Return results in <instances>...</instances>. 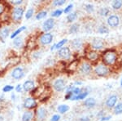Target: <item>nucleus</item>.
<instances>
[{
  "label": "nucleus",
  "mask_w": 122,
  "mask_h": 121,
  "mask_svg": "<svg viewBox=\"0 0 122 121\" xmlns=\"http://www.w3.org/2000/svg\"><path fill=\"white\" fill-rule=\"evenodd\" d=\"M117 55L115 52L109 51L103 53V62L106 65H112L117 61Z\"/></svg>",
  "instance_id": "f257e3e1"
},
{
  "label": "nucleus",
  "mask_w": 122,
  "mask_h": 121,
  "mask_svg": "<svg viewBox=\"0 0 122 121\" xmlns=\"http://www.w3.org/2000/svg\"><path fill=\"white\" fill-rule=\"evenodd\" d=\"M94 74L99 77H106L109 74V69L107 65H104L103 63L99 64L94 68Z\"/></svg>",
  "instance_id": "f03ea898"
},
{
  "label": "nucleus",
  "mask_w": 122,
  "mask_h": 121,
  "mask_svg": "<svg viewBox=\"0 0 122 121\" xmlns=\"http://www.w3.org/2000/svg\"><path fill=\"white\" fill-rule=\"evenodd\" d=\"M24 12H25V10H24L23 7H15L14 9L12 10V12H11V18L14 21H19L20 20H21L22 18Z\"/></svg>",
  "instance_id": "7ed1b4c3"
},
{
  "label": "nucleus",
  "mask_w": 122,
  "mask_h": 121,
  "mask_svg": "<svg viewBox=\"0 0 122 121\" xmlns=\"http://www.w3.org/2000/svg\"><path fill=\"white\" fill-rule=\"evenodd\" d=\"M66 81L64 79H58L53 84V88L56 92H63L66 89Z\"/></svg>",
  "instance_id": "20e7f679"
},
{
  "label": "nucleus",
  "mask_w": 122,
  "mask_h": 121,
  "mask_svg": "<svg viewBox=\"0 0 122 121\" xmlns=\"http://www.w3.org/2000/svg\"><path fill=\"white\" fill-rule=\"evenodd\" d=\"M53 35L51 33H44L39 38V42L42 45H48L53 41Z\"/></svg>",
  "instance_id": "39448f33"
},
{
  "label": "nucleus",
  "mask_w": 122,
  "mask_h": 121,
  "mask_svg": "<svg viewBox=\"0 0 122 121\" xmlns=\"http://www.w3.org/2000/svg\"><path fill=\"white\" fill-rule=\"evenodd\" d=\"M107 23L110 27H117L120 25V17L117 15H111L107 17Z\"/></svg>",
  "instance_id": "423d86ee"
},
{
  "label": "nucleus",
  "mask_w": 122,
  "mask_h": 121,
  "mask_svg": "<svg viewBox=\"0 0 122 121\" xmlns=\"http://www.w3.org/2000/svg\"><path fill=\"white\" fill-rule=\"evenodd\" d=\"M80 73L83 75H89L92 71V65L87 61H85L80 65Z\"/></svg>",
  "instance_id": "0eeeda50"
},
{
  "label": "nucleus",
  "mask_w": 122,
  "mask_h": 121,
  "mask_svg": "<svg viewBox=\"0 0 122 121\" xmlns=\"http://www.w3.org/2000/svg\"><path fill=\"white\" fill-rule=\"evenodd\" d=\"M55 25V20L53 18H49L46 20L42 24V29L45 33H48L50 30L54 28Z\"/></svg>",
  "instance_id": "6e6552de"
},
{
  "label": "nucleus",
  "mask_w": 122,
  "mask_h": 121,
  "mask_svg": "<svg viewBox=\"0 0 122 121\" xmlns=\"http://www.w3.org/2000/svg\"><path fill=\"white\" fill-rule=\"evenodd\" d=\"M104 46H105V43L102 39L96 38V39H94L91 42V47L94 50H100L103 48Z\"/></svg>",
  "instance_id": "1a4fd4ad"
},
{
  "label": "nucleus",
  "mask_w": 122,
  "mask_h": 121,
  "mask_svg": "<svg viewBox=\"0 0 122 121\" xmlns=\"http://www.w3.org/2000/svg\"><path fill=\"white\" fill-rule=\"evenodd\" d=\"M23 106L29 110H32L37 106V102L33 98H27L24 101Z\"/></svg>",
  "instance_id": "9d476101"
},
{
  "label": "nucleus",
  "mask_w": 122,
  "mask_h": 121,
  "mask_svg": "<svg viewBox=\"0 0 122 121\" xmlns=\"http://www.w3.org/2000/svg\"><path fill=\"white\" fill-rule=\"evenodd\" d=\"M58 55L61 58L68 60V59H69L71 57L70 48L68 47H63L62 48H60V50L58 51Z\"/></svg>",
  "instance_id": "9b49d317"
},
{
  "label": "nucleus",
  "mask_w": 122,
  "mask_h": 121,
  "mask_svg": "<svg viewBox=\"0 0 122 121\" xmlns=\"http://www.w3.org/2000/svg\"><path fill=\"white\" fill-rule=\"evenodd\" d=\"M118 100V97L117 95H111L107 98V99L106 100V106L108 109H112L115 107V106L117 103Z\"/></svg>",
  "instance_id": "f8f14e48"
},
{
  "label": "nucleus",
  "mask_w": 122,
  "mask_h": 121,
  "mask_svg": "<svg viewBox=\"0 0 122 121\" xmlns=\"http://www.w3.org/2000/svg\"><path fill=\"white\" fill-rule=\"evenodd\" d=\"M25 75L24 70L21 67H15V68L11 71V77L15 79H22Z\"/></svg>",
  "instance_id": "ddd939ff"
},
{
  "label": "nucleus",
  "mask_w": 122,
  "mask_h": 121,
  "mask_svg": "<svg viewBox=\"0 0 122 121\" xmlns=\"http://www.w3.org/2000/svg\"><path fill=\"white\" fill-rule=\"evenodd\" d=\"M37 117H38V120L40 121H42L46 119V117L47 116V110L46 108L41 106L38 108L37 110Z\"/></svg>",
  "instance_id": "4468645a"
},
{
  "label": "nucleus",
  "mask_w": 122,
  "mask_h": 121,
  "mask_svg": "<svg viewBox=\"0 0 122 121\" xmlns=\"http://www.w3.org/2000/svg\"><path fill=\"white\" fill-rule=\"evenodd\" d=\"M23 90L25 92H31L34 89V82L33 80H27L24 83V84L22 85Z\"/></svg>",
  "instance_id": "2eb2a0df"
},
{
  "label": "nucleus",
  "mask_w": 122,
  "mask_h": 121,
  "mask_svg": "<svg viewBox=\"0 0 122 121\" xmlns=\"http://www.w3.org/2000/svg\"><path fill=\"white\" fill-rule=\"evenodd\" d=\"M71 45H72L73 49H75L76 51H79L82 48L83 43H82V41L80 39H73V40L71 42Z\"/></svg>",
  "instance_id": "dca6fc26"
},
{
  "label": "nucleus",
  "mask_w": 122,
  "mask_h": 121,
  "mask_svg": "<svg viewBox=\"0 0 122 121\" xmlns=\"http://www.w3.org/2000/svg\"><path fill=\"white\" fill-rule=\"evenodd\" d=\"M83 105L86 108H94L96 105V100L93 98H86V100L84 101Z\"/></svg>",
  "instance_id": "f3484780"
},
{
  "label": "nucleus",
  "mask_w": 122,
  "mask_h": 121,
  "mask_svg": "<svg viewBox=\"0 0 122 121\" xmlns=\"http://www.w3.org/2000/svg\"><path fill=\"white\" fill-rule=\"evenodd\" d=\"M89 95V92L88 91H85V92H82L80 93V94H78L77 96H72V98H71L70 100L71 101H78V100H85V99L86 98V97Z\"/></svg>",
  "instance_id": "a211bd4d"
},
{
  "label": "nucleus",
  "mask_w": 122,
  "mask_h": 121,
  "mask_svg": "<svg viewBox=\"0 0 122 121\" xmlns=\"http://www.w3.org/2000/svg\"><path fill=\"white\" fill-rule=\"evenodd\" d=\"M33 118V112L32 110H26L25 112H24L21 120L22 121H31Z\"/></svg>",
  "instance_id": "6ab92c4d"
},
{
  "label": "nucleus",
  "mask_w": 122,
  "mask_h": 121,
  "mask_svg": "<svg viewBox=\"0 0 122 121\" xmlns=\"http://www.w3.org/2000/svg\"><path fill=\"white\" fill-rule=\"evenodd\" d=\"M10 34V28L8 26L3 27L2 29H0V38L2 39H6Z\"/></svg>",
  "instance_id": "aec40b11"
},
{
  "label": "nucleus",
  "mask_w": 122,
  "mask_h": 121,
  "mask_svg": "<svg viewBox=\"0 0 122 121\" xmlns=\"http://www.w3.org/2000/svg\"><path fill=\"white\" fill-rule=\"evenodd\" d=\"M111 6L114 10H120L122 7V0H114L112 2Z\"/></svg>",
  "instance_id": "412c9836"
},
{
  "label": "nucleus",
  "mask_w": 122,
  "mask_h": 121,
  "mask_svg": "<svg viewBox=\"0 0 122 121\" xmlns=\"http://www.w3.org/2000/svg\"><path fill=\"white\" fill-rule=\"evenodd\" d=\"M67 21L68 23H72L77 19V13L76 12H70L69 14H68L66 17Z\"/></svg>",
  "instance_id": "4be33fe9"
},
{
  "label": "nucleus",
  "mask_w": 122,
  "mask_h": 121,
  "mask_svg": "<svg viewBox=\"0 0 122 121\" xmlns=\"http://www.w3.org/2000/svg\"><path fill=\"white\" fill-rule=\"evenodd\" d=\"M57 110L60 114H65L66 112H68L69 110V106L68 105H64V104L60 105V106H58V107H57Z\"/></svg>",
  "instance_id": "5701e85b"
},
{
  "label": "nucleus",
  "mask_w": 122,
  "mask_h": 121,
  "mask_svg": "<svg viewBox=\"0 0 122 121\" xmlns=\"http://www.w3.org/2000/svg\"><path fill=\"white\" fill-rule=\"evenodd\" d=\"M79 24L78 23H73L71 25V26L69 27V33L70 34H76L77 31L79 30Z\"/></svg>",
  "instance_id": "b1692460"
},
{
  "label": "nucleus",
  "mask_w": 122,
  "mask_h": 121,
  "mask_svg": "<svg viewBox=\"0 0 122 121\" xmlns=\"http://www.w3.org/2000/svg\"><path fill=\"white\" fill-rule=\"evenodd\" d=\"M13 44L15 47L17 48H20L21 47V46L23 45V40H22V38L20 37H16L13 39Z\"/></svg>",
  "instance_id": "393cba45"
},
{
  "label": "nucleus",
  "mask_w": 122,
  "mask_h": 121,
  "mask_svg": "<svg viewBox=\"0 0 122 121\" xmlns=\"http://www.w3.org/2000/svg\"><path fill=\"white\" fill-rule=\"evenodd\" d=\"M25 29H26V27H25V26H21V27H20V28H18V29H16V30H15L14 32L11 34V36H10V37H11V39H14L15 38H16V37H17V35H20V34L22 32V31L25 30Z\"/></svg>",
  "instance_id": "a878e982"
},
{
  "label": "nucleus",
  "mask_w": 122,
  "mask_h": 121,
  "mask_svg": "<svg viewBox=\"0 0 122 121\" xmlns=\"http://www.w3.org/2000/svg\"><path fill=\"white\" fill-rule=\"evenodd\" d=\"M87 57L90 61H95V60H97L98 57H99V54L94 51H90V52L88 53Z\"/></svg>",
  "instance_id": "bb28decb"
},
{
  "label": "nucleus",
  "mask_w": 122,
  "mask_h": 121,
  "mask_svg": "<svg viewBox=\"0 0 122 121\" xmlns=\"http://www.w3.org/2000/svg\"><path fill=\"white\" fill-rule=\"evenodd\" d=\"M114 113L116 115H121L122 114V102L117 103L114 107Z\"/></svg>",
  "instance_id": "cd10ccee"
},
{
  "label": "nucleus",
  "mask_w": 122,
  "mask_h": 121,
  "mask_svg": "<svg viewBox=\"0 0 122 121\" xmlns=\"http://www.w3.org/2000/svg\"><path fill=\"white\" fill-rule=\"evenodd\" d=\"M98 33L102 34V35H106V34L109 33V29L108 27H107L106 25H100L98 28Z\"/></svg>",
  "instance_id": "c85d7f7f"
},
{
  "label": "nucleus",
  "mask_w": 122,
  "mask_h": 121,
  "mask_svg": "<svg viewBox=\"0 0 122 121\" xmlns=\"http://www.w3.org/2000/svg\"><path fill=\"white\" fill-rule=\"evenodd\" d=\"M68 43V39H62V40L59 41L58 43H56V49L60 50V49L62 48V47L65 45V43Z\"/></svg>",
  "instance_id": "c756f323"
},
{
  "label": "nucleus",
  "mask_w": 122,
  "mask_h": 121,
  "mask_svg": "<svg viewBox=\"0 0 122 121\" xmlns=\"http://www.w3.org/2000/svg\"><path fill=\"white\" fill-rule=\"evenodd\" d=\"M110 13V9L108 7H102L99 10V15L101 17H107Z\"/></svg>",
  "instance_id": "7c9ffc66"
},
{
  "label": "nucleus",
  "mask_w": 122,
  "mask_h": 121,
  "mask_svg": "<svg viewBox=\"0 0 122 121\" xmlns=\"http://www.w3.org/2000/svg\"><path fill=\"white\" fill-rule=\"evenodd\" d=\"M63 10L62 9H56L55 10V11H53L51 12V18H53V17H60L61 15L63 14Z\"/></svg>",
  "instance_id": "2f4dec72"
},
{
  "label": "nucleus",
  "mask_w": 122,
  "mask_h": 121,
  "mask_svg": "<svg viewBox=\"0 0 122 121\" xmlns=\"http://www.w3.org/2000/svg\"><path fill=\"white\" fill-rule=\"evenodd\" d=\"M47 16V12L46 11H41L38 12V14L36 15V19L37 20H42L45 18Z\"/></svg>",
  "instance_id": "473e14b6"
},
{
  "label": "nucleus",
  "mask_w": 122,
  "mask_h": 121,
  "mask_svg": "<svg viewBox=\"0 0 122 121\" xmlns=\"http://www.w3.org/2000/svg\"><path fill=\"white\" fill-rule=\"evenodd\" d=\"M85 10H86V12L92 13V12H94V5L90 4V3H88V4L85 5Z\"/></svg>",
  "instance_id": "72a5a7b5"
},
{
  "label": "nucleus",
  "mask_w": 122,
  "mask_h": 121,
  "mask_svg": "<svg viewBox=\"0 0 122 121\" xmlns=\"http://www.w3.org/2000/svg\"><path fill=\"white\" fill-rule=\"evenodd\" d=\"M33 13H34V9L33 8H29L27 10L26 13H25V18L26 19H30L33 17Z\"/></svg>",
  "instance_id": "f704fd0d"
},
{
  "label": "nucleus",
  "mask_w": 122,
  "mask_h": 121,
  "mask_svg": "<svg viewBox=\"0 0 122 121\" xmlns=\"http://www.w3.org/2000/svg\"><path fill=\"white\" fill-rule=\"evenodd\" d=\"M66 3L65 0H55L52 3L53 6H56V7H59V6H63Z\"/></svg>",
  "instance_id": "c9c22d12"
},
{
  "label": "nucleus",
  "mask_w": 122,
  "mask_h": 121,
  "mask_svg": "<svg viewBox=\"0 0 122 121\" xmlns=\"http://www.w3.org/2000/svg\"><path fill=\"white\" fill-rule=\"evenodd\" d=\"M73 8V4L72 3H70L69 5H68L67 7L64 8V12L65 13V14H69L70 13V12L72 11V9Z\"/></svg>",
  "instance_id": "e433bc0d"
},
{
  "label": "nucleus",
  "mask_w": 122,
  "mask_h": 121,
  "mask_svg": "<svg viewBox=\"0 0 122 121\" xmlns=\"http://www.w3.org/2000/svg\"><path fill=\"white\" fill-rule=\"evenodd\" d=\"M13 89H14V87L11 86V85H6V86L3 87V91L4 92H9L13 91Z\"/></svg>",
  "instance_id": "4c0bfd02"
},
{
  "label": "nucleus",
  "mask_w": 122,
  "mask_h": 121,
  "mask_svg": "<svg viewBox=\"0 0 122 121\" xmlns=\"http://www.w3.org/2000/svg\"><path fill=\"white\" fill-rule=\"evenodd\" d=\"M81 92V88H79V87H75L73 90H72V94H73L74 96H77Z\"/></svg>",
  "instance_id": "58836bf2"
},
{
  "label": "nucleus",
  "mask_w": 122,
  "mask_h": 121,
  "mask_svg": "<svg viewBox=\"0 0 122 121\" xmlns=\"http://www.w3.org/2000/svg\"><path fill=\"white\" fill-rule=\"evenodd\" d=\"M60 115L58 114L54 115L51 118V121H60Z\"/></svg>",
  "instance_id": "ea45409f"
},
{
  "label": "nucleus",
  "mask_w": 122,
  "mask_h": 121,
  "mask_svg": "<svg viewBox=\"0 0 122 121\" xmlns=\"http://www.w3.org/2000/svg\"><path fill=\"white\" fill-rule=\"evenodd\" d=\"M112 118L111 115H103L102 118H100V121H108Z\"/></svg>",
  "instance_id": "a19ab883"
},
{
  "label": "nucleus",
  "mask_w": 122,
  "mask_h": 121,
  "mask_svg": "<svg viewBox=\"0 0 122 121\" xmlns=\"http://www.w3.org/2000/svg\"><path fill=\"white\" fill-rule=\"evenodd\" d=\"M23 3L22 0H15V1H11V3L13 5H20Z\"/></svg>",
  "instance_id": "79ce46f5"
},
{
  "label": "nucleus",
  "mask_w": 122,
  "mask_h": 121,
  "mask_svg": "<svg viewBox=\"0 0 122 121\" xmlns=\"http://www.w3.org/2000/svg\"><path fill=\"white\" fill-rule=\"evenodd\" d=\"M73 96V94H72V92H68V93H66L65 97H64V99L65 100H70L71 98Z\"/></svg>",
  "instance_id": "37998d69"
},
{
  "label": "nucleus",
  "mask_w": 122,
  "mask_h": 121,
  "mask_svg": "<svg viewBox=\"0 0 122 121\" xmlns=\"http://www.w3.org/2000/svg\"><path fill=\"white\" fill-rule=\"evenodd\" d=\"M22 85L21 84H18L16 87H15V91H16L17 92H21V91H22Z\"/></svg>",
  "instance_id": "c03bdc74"
},
{
  "label": "nucleus",
  "mask_w": 122,
  "mask_h": 121,
  "mask_svg": "<svg viewBox=\"0 0 122 121\" xmlns=\"http://www.w3.org/2000/svg\"><path fill=\"white\" fill-rule=\"evenodd\" d=\"M4 9H5L4 6L2 4V3H0V15L3 14V12H4Z\"/></svg>",
  "instance_id": "a18cd8bd"
},
{
  "label": "nucleus",
  "mask_w": 122,
  "mask_h": 121,
  "mask_svg": "<svg viewBox=\"0 0 122 121\" xmlns=\"http://www.w3.org/2000/svg\"><path fill=\"white\" fill-rule=\"evenodd\" d=\"M80 121H90V120L89 119V117H82V118H80Z\"/></svg>",
  "instance_id": "49530a36"
},
{
  "label": "nucleus",
  "mask_w": 122,
  "mask_h": 121,
  "mask_svg": "<svg viewBox=\"0 0 122 121\" xmlns=\"http://www.w3.org/2000/svg\"><path fill=\"white\" fill-rule=\"evenodd\" d=\"M11 100L12 101H15V93H11Z\"/></svg>",
  "instance_id": "de8ad7c7"
},
{
  "label": "nucleus",
  "mask_w": 122,
  "mask_h": 121,
  "mask_svg": "<svg viewBox=\"0 0 122 121\" xmlns=\"http://www.w3.org/2000/svg\"><path fill=\"white\" fill-rule=\"evenodd\" d=\"M74 84H76V85H81L82 84V82H81V81H75Z\"/></svg>",
  "instance_id": "09e8293b"
},
{
  "label": "nucleus",
  "mask_w": 122,
  "mask_h": 121,
  "mask_svg": "<svg viewBox=\"0 0 122 121\" xmlns=\"http://www.w3.org/2000/svg\"><path fill=\"white\" fill-rule=\"evenodd\" d=\"M55 49H56V43H54V44L51 46V51H53V50H55Z\"/></svg>",
  "instance_id": "8fccbe9b"
},
{
  "label": "nucleus",
  "mask_w": 122,
  "mask_h": 121,
  "mask_svg": "<svg viewBox=\"0 0 122 121\" xmlns=\"http://www.w3.org/2000/svg\"><path fill=\"white\" fill-rule=\"evenodd\" d=\"M4 120V118H3V116L0 115V121H3Z\"/></svg>",
  "instance_id": "3c124183"
},
{
  "label": "nucleus",
  "mask_w": 122,
  "mask_h": 121,
  "mask_svg": "<svg viewBox=\"0 0 122 121\" xmlns=\"http://www.w3.org/2000/svg\"><path fill=\"white\" fill-rule=\"evenodd\" d=\"M121 86L122 87V79H121Z\"/></svg>",
  "instance_id": "603ef678"
},
{
  "label": "nucleus",
  "mask_w": 122,
  "mask_h": 121,
  "mask_svg": "<svg viewBox=\"0 0 122 121\" xmlns=\"http://www.w3.org/2000/svg\"><path fill=\"white\" fill-rule=\"evenodd\" d=\"M0 55H1V54H0Z\"/></svg>",
  "instance_id": "864d4df0"
}]
</instances>
